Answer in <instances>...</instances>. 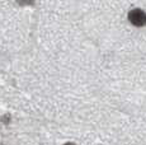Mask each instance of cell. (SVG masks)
Returning a JSON list of instances; mask_svg holds the SVG:
<instances>
[{
  "label": "cell",
  "instance_id": "cell-2",
  "mask_svg": "<svg viewBox=\"0 0 146 145\" xmlns=\"http://www.w3.org/2000/svg\"><path fill=\"white\" fill-rule=\"evenodd\" d=\"M65 145H75V144H72V143H66Z\"/></svg>",
  "mask_w": 146,
  "mask_h": 145
},
{
  "label": "cell",
  "instance_id": "cell-1",
  "mask_svg": "<svg viewBox=\"0 0 146 145\" xmlns=\"http://www.w3.org/2000/svg\"><path fill=\"white\" fill-rule=\"evenodd\" d=\"M128 21L136 27H142L146 24V14L141 9H132L128 13Z\"/></svg>",
  "mask_w": 146,
  "mask_h": 145
}]
</instances>
